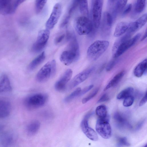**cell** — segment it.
<instances>
[{"label": "cell", "instance_id": "obj_3", "mask_svg": "<svg viewBox=\"0 0 147 147\" xmlns=\"http://www.w3.org/2000/svg\"><path fill=\"white\" fill-rule=\"evenodd\" d=\"M109 44L108 41L97 40L88 47L87 51L88 57L92 61H96L105 52Z\"/></svg>", "mask_w": 147, "mask_h": 147}, {"label": "cell", "instance_id": "obj_27", "mask_svg": "<svg viewBox=\"0 0 147 147\" xmlns=\"http://www.w3.org/2000/svg\"><path fill=\"white\" fill-rule=\"evenodd\" d=\"M128 0H119L117 2L114 11V15L116 16L121 12L126 5Z\"/></svg>", "mask_w": 147, "mask_h": 147}, {"label": "cell", "instance_id": "obj_42", "mask_svg": "<svg viewBox=\"0 0 147 147\" xmlns=\"http://www.w3.org/2000/svg\"><path fill=\"white\" fill-rule=\"evenodd\" d=\"M109 99V97L106 94H104L102 95L98 100L97 103H99L108 101Z\"/></svg>", "mask_w": 147, "mask_h": 147}, {"label": "cell", "instance_id": "obj_28", "mask_svg": "<svg viewBox=\"0 0 147 147\" xmlns=\"http://www.w3.org/2000/svg\"><path fill=\"white\" fill-rule=\"evenodd\" d=\"M96 115L100 118L105 117L107 115V109L106 106L103 105L97 107L95 110Z\"/></svg>", "mask_w": 147, "mask_h": 147}, {"label": "cell", "instance_id": "obj_11", "mask_svg": "<svg viewBox=\"0 0 147 147\" xmlns=\"http://www.w3.org/2000/svg\"><path fill=\"white\" fill-rule=\"evenodd\" d=\"M92 67L86 69L76 75L71 81L69 87L72 89L85 81L94 70Z\"/></svg>", "mask_w": 147, "mask_h": 147}, {"label": "cell", "instance_id": "obj_47", "mask_svg": "<svg viewBox=\"0 0 147 147\" xmlns=\"http://www.w3.org/2000/svg\"><path fill=\"white\" fill-rule=\"evenodd\" d=\"M109 2L111 3L114 2L116 0H109Z\"/></svg>", "mask_w": 147, "mask_h": 147}, {"label": "cell", "instance_id": "obj_32", "mask_svg": "<svg viewBox=\"0 0 147 147\" xmlns=\"http://www.w3.org/2000/svg\"><path fill=\"white\" fill-rule=\"evenodd\" d=\"M26 0H13L11 5V14L14 13L18 7Z\"/></svg>", "mask_w": 147, "mask_h": 147}, {"label": "cell", "instance_id": "obj_9", "mask_svg": "<svg viewBox=\"0 0 147 147\" xmlns=\"http://www.w3.org/2000/svg\"><path fill=\"white\" fill-rule=\"evenodd\" d=\"M50 35V32L48 29L40 30L38 33L36 41L32 46V51L35 53L42 51L46 46Z\"/></svg>", "mask_w": 147, "mask_h": 147}, {"label": "cell", "instance_id": "obj_24", "mask_svg": "<svg viewBox=\"0 0 147 147\" xmlns=\"http://www.w3.org/2000/svg\"><path fill=\"white\" fill-rule=\"evenodd\" d=\"M11 109V105L9 102L0 100V112L9 115Z\"/></svg>", "mask_w": 147, "mask_h": 147}, {"label": "cell", "instance_id": "obj_35", "mask_svg": "<svg viewBox=\"0 0 147 147\" xmlns=\"http://www.w3.org/2000/svg\"><path fill=\"white\" fill-rule=\"evenodd\" d=\"M134 100V97L131 95L127 96L124 98L123 104L125 107H129L131 106Z\"/></svg>", "mask_w": 147, "mask_h": 147}, {"label": "cell", "instance_id": "obj_6", "mask_svg": "<svg viewBox=\"0 0 147 147\" xmlns=\"http://www.w3.org/2000/svg\"><path fill=\"white\" fill-rule=\"evenodd\" d=\"M75 25L76 30L80 35L90 34L93 28L92 22L84 16L78 17L76 20Z\"/></svg>", "mask_w": 147, "mask_h": 147}, {"label": "cell", "instance_id": "obj_13", "mask_svg": "<svg viewBox=\"0 0 147 147\" xmlns=\"http://www.w3.org/2000/svg\"><path fill=\"white\" fill-rule=\"evenodd\" d=\"M90 114L86 115L82 121L80 125L82 130L89 139L93 141H97L98 137L96 133L89 125L88 119Z\"/></svg>", "mask_w": 147, "mask_h": 147}, {"label": "cell", "instance_id": "obj_8", "mask_svg": "<svg viewBox=\"0 0 147 147\" xmlns=\"http://www.w3.org/2000/svg\"><path fill=\"white\" fill-rule=\"evenodd\" d=\"M96 129L98 133L103 138L108 139L111 137L112 130L108 115L105 118H99L97 120Z\"/></svg>", "mask_w": 147, "mask_h": 147}, {"label": "cell", "instance_id": "obj_46", "mask_svg": "<svg viewBox=\"0 0 147 147\" xmlns=\"http://www.w3.org/2000/svg\"><path fill=\"white\" fill-rule=\"evenodd\" d=\"M147 37V30H146L145 32L143 35V37L141 39V41H142L145 39Z\"/></svg>", "mask_w": 147, "mask_h": 147}, {"label": "cell", "instance_id": "obj_17", "mask_svg": "<svg viewBox=\"0 0 147 147\" xmlns=\"http://www.w3.org/2000/svg\"><path fill=\"white\" fill-rule=\"evenodd\" d=\"M129 23L124 21L119 23L116 27L114 36L115 37H119L127 32L128 28Z\"/></svg>", "mask_w": 147, "mask_h": 147}, {"label": "cell", "instance_id": "obj_40", "mask_svg": "<svg viewBox=\"0 0 147 147\" xmlns=\"http://www.w3.org/2000/svg\"><path fill=\"white\" fill-rule=\"evenodd\" d=\"M117 60L115 59L111 61L108 64L106 68L107 71H111L117 63Z\"/></svg>", "mask_w": 147, "mask_h": 147}, {"label": "cell", "instance_id": "obj_31", "mask_svg": "<svg viewBox=\"0 0 147 147\" xmlns=\"http://www.w3.org/2000/svg\"><path fill=\"white\" fill-rule=\"evenodd\" d=\"M146 0H137L135 10L136 12L140 13L144 10L146 5Z\"/></svg>", "mask_w": 147, "mask_h": 147}, {"label": "cell", "instance_id": "obj_41", "mask_svg": "<svg viewBox=\"0 0 147 147\" xmlns=\"http://www.w3.org/2000/svg\"><path fill=\"white\" fill-rule=\"evenodd\" d=\"M93 86V85H91L81 90L79 96H81L88 92L92 88Z\"/></svg>", "mask_w": 147, "mask_h": 147}, {"label": "cell", "instance_id": "obj_19", "mask_svg": "<svg viewBox=\"0 0 147 147\" xmlns=\"http://www.w3.org/2000/svg\"><path fill=\"white\" fill-rule=\"evenodd\" d=\"M40 123L38 121H34L27 125L26 131L28 135L33 136L36 134L40 129Z\"/></svg>", "mask_w": 147, "mask_h": 147}, {"label": "cell", "instance_id": "obj_18", "mask_svg": "<svg viewBox=\"0 0 147 147\" xmlns=\"http://www.w3.org/2000/svg\"><path fill=\"white\" fill-rule=\"evenodd\" d=\"M147 59L139 63L136 67L134 71V74L137 77H141L147 71Z\"/></svg>", "mask_w": 147, "mask_h": 147}, {"label": "cell", "instance_id": "obj_5", "mask_svg": "<svg viewBox=\"0 0 147 147\" xmlns=\"http://www.w3.org/2000/svg\"><path fill=\"white\" fill-rule=\"evenodd\" d=\"M48 99L47 95L42 93L33 94L28 97L25 100L26 107L30 109H35L44 106Z\"/></svg>", "mask_w": 147, "mask_h": 147}, {"label": "cell", "instance_id": "obj_43", "mask_svg": "<svg viewBox=\"0 0 147 147\" xmlns=\"http://www.w3.org/2000/svg\"><path fill=\"white\" fill-rule=\"evenodd\" d=\"M147 92H146L143 98L140 100L139 104V106H142L144 105L147 102Z\"/></svg>", "mask_w": 147, "mask_h": 147}, {"label": "cell", "instance_id": "obj_34", "mask_svg": "<svg viewBox=\"0 0 147 147\" xmlns=\"http://www.w3.org/2000/svg\"><path fill=\"white\" fill-rule=\"evenodd\" d=\"M98 91V89L97 88L93 91L88 96L84 98L82 102L83 104H85L88 102L90 100L93 98L97 93Z\"/></svg>", "mask_w": 147, "mask_h": 147}, {"label": "cell", "instance_id": "obj_39", "mask_svg": "<svg viewBox=\"0 0 147 147\" xmlns=\"http://www.w3.org/2000/svg\"><path fill=\"white\" fill-rule=\"evenodd\" d=\"M132 7V5L131 4H129L126 5L123 10L122 15L124 16L128 14L131 11Z\"/></svg>", "mask_w": 147, "mask_h": 147}, {"label": "cell", "instance_id": "obj_26", "mask_svg": "<svg viewBox=\"0 0 147 147\" xmlns=\"http://www.w3.org/2000/svg\"><path fill=\"white\" fill-rule=\"evenodd\" d=\"M134 92V89L132 87H128L120 92L117 96V98L119 100L124 99L127 96L131 95Z\"/></svg>", "mask_w": 147, "mask_h": 147}, {"label": "cell", "instance_id": "obj_7", "mask_svg": "<svg viewBox=\"0 0 147 147\" xmlns=\"http://www.w3.org/2000/svg\"><path fill=\"white\" fill-rule=\"evenodd\" d=\"M92 0V14L93 28L92 34L99 27L101 22L103 0Z\"/></svg>", "mask_w": 147, "mask_h": 147}, {"label": "cell", "instance_id": "obj_12", "mask_svg": "<svg viewBox=\"0 0 147 147\" xmlns=\"http://www.w3.org/2000/svg\"><path fill=\"white\" fill-rule=\"evenodd\" d=\"M72 72L71 69H68L63 73L55 84V88L57 91L61 92L65 90L67 83L71 77Z\"/></svg>", "mask_w": 147, "mask_h": 147}, {"label": "cell", "instance_id": "obj_25", "mask_svg": "<svg viewBox=\"0 0 147 147\" xmlns=\"http://www.w3.org/2000/svg\"><path fill=\"white\" fill-rule=\"evenodd\" d=\"M114 119L120 125H127L129 127H131V125L126 121L125 118L119 113L115 112L113 115Z\"/></svg>", "mask_w": 147, "mask_h": 147}, {"label": "cell", "instance_id": "obj_37", "mask_svg": "<svg viewBox=\"0 0 147 147\" xmlns=\"http://www.w3.org/2000/svg\"><path fill=\"white\" fill-rule=\"evenodd\" d=\"M13 141L12 137L10 135H7L4 137L2 140L3 143L5 145H9Z\"/></svg>", "mask_w": 147, "mask_h": 147}, {"label": "cell", "instance_id": "obj_21", "mask_svg": "<svg viewBox=\"0 0 147 147\" xmlns=\"http://www.w3.org/2000/svg\"><path fill=\"white\" fill-rule=\"evenodd\" d=\"M125 73V71L123 70L116 74L110 81L105 88L104 90L106 91L110 88L116 85L123 78Z\"/></svg>", "mask_w": 147, "mask_h": 147}, {"label": "cell", "instance_id": "obj_33", "mask_svg": "<svg viewBox=\"0 0 147 147\" xmlns=\"http://www.w3.org/2000/svg\"><path fill=\"white\" fill-rule=\"evenodd\" d=\"M64 40L67 41L66 33V34L60 33L57 35L55 37L54 39V42L55 45H57L62 42Z\"/></svg>", "mask_w": 147, "mask_h": 147}, {"label": "cell", "instance_id": "obj_15", "mask_svg": "<svg viewBox=\"0 0 147 147\" xmlns=\"http://www.w3.org/2000/svg\"><path fill=\"white\" fill-rule=\"evenodd\" d=\"M113 18L108 12H105L103 15L102 22V30L103 32H110L113 23Z\"/></svg>", "mask_w": 147, "mask_h": 147}, {"label": "cell", "instance_id": "obj_2", "mask_svg": "<svg viewBox=\"0 0 147 147\" xmlns=\"http://www.w3.org/2000/svg\"><path fill=\"white\" fill-rule=\"evenodd\" d=\"M65 50L61 54L60 61L65 65H69L77 61L80 56L79 47L76 38L72 36Z\"/></svg>", "mask_w": 147, "mask_h": 147}, {"label": "cell", "instance_id": "obj_44", "mask_svg": "<svg viewBox=\"0 0 147 147\" xmlns=\"http://www.w3.org/2000/svg\"><path fill=\"white\" fill-rule=\"evenodd\" d=\"M70 16L68 15L64 20L61 24V27H63L68 22L70 18Z\"/></svg>", "mask_w": 147, "mask_h": 147}, {"label": "cell", "instance_id": "obj_36", "mask_svg": "<svg viewBox=\"0 0 147 147\" xmlns=\"http://www.w3.org/2000/svg\"><path fill=\"white\" fill-rule=\"evenodd\" d=\"M117 144L118 146H129L130 143L128 142L127 138L125 137L119 138L118 139Z\"/></svg>", "mask_w": 147, "mask_h": 147}, {"label": "cell", "instance_id": "obj_4", "mask_svg": "<svg viewBox=\"0 0 147 147\" xmlns=\"http://www.w3.org/2000/svg\"><path fill=\"white\" fill-rule=\"evenodd\" d=\"M56 69V63L55 60L48 62L37 73L36 77V80L40 83L47 81L55 75Z\"/></svg>", "mask_w": 147, "mask_h": 147}, {"label": "cell", "instance_id": "obj_20", "mask_svg": "<svg viewBox=\"0 0 147 147\" xmlns=\"http://www.w3.org/2000/svg\"><path fill=\"white\" fill-rule=\"evenodd\" d=\"M45 57V53L43 51L30 63L28 66V69L32 71L35 69L44 61Z\"/></svg>", "mask_w": 147, "mask_h": 147}, {"label": "cell", "instance_id": "obj_38", "mask_svg": "<svg viewBox=\"0 0 147 147\" xmlns=\"http://www.w3.org/2000/svg\"><path fill=\"white\" fill-rule=\"evenodd\" d=\"M78 6V4L77 0H74L69 11V15L71 16Z\"/></svg>", "mask_w": 147, "mask_h": 147}, {"label": "cell", "instance_id": "obj_10", "mask_svg": "<svg viewBox=\"0 0 147 147\" xmlns=\"http://www.w3.org/2000/svg\"><path fill=\"white\" fill-rule=\"evenodd\" d=\"M62 9L60 3H57L54 5L51 15L46 23L47 29L50 30L54 27L61 16Z\"/></svg>", "mask_w": 147, "mask_h": 147}, {"label": "cell", "instance_id": "obj_14", "mask_svg": "<svg viewBox=\"0 0 147 147\" xmlns=\"http://www.w3.org/2000/svg\"><path fill=\"white\" fill-rule=\"evenodd\" d=\"M147 15L145 14L135 21L129 23L127 33H131L141 28L146 23Z\"/></svg>", "mask_w": 147, "mask_h": 147}, {"label": "cell", "instance_id": "obj_45", "mask_svg": "<svg viewBox=\"0 0 147 147\" xmlns=\"http://www.w3.org/2000/svg\"><path fill=\"white\" fill-rule=\"evenodd\" d=\"M144 121H142L138 124L136 129V130H138L141 128L144 123Z\"/></svg>", "mask_w": 147, "mask_h": 147}, {"label": "cell", "instance_id": "obj_29", "mask_svg": "<svg viewBox=\"0 0 147 147\" xmlns=\"http://www.w3.org/2000/svg\"><path fill=\"white\" fill-rule=\"evenodd\" d=\"M81 89L80 88H78L73 91L64 99V101L66 102H68L73 100L77 96H79Z\"/></svg>", "mask_w": 147, "mask_h": 147}, {"label": "cell", "instance_id": "obj_16", "mask_svg": "<svg viewBox=\"0 0 147 147\" xmlns=\"http://www.w3.org/2000/svg\"><path fill=\"white\" fill-rule=\"evenodd\" d=\"M12 90L10 80L7 76L3 74L0 78V93L9 92Z\"/></svg>", "mask_w": 147, "mask_h": 147}, {"label": "cell", "instance_id": "obj_30", "mask_svg": "<svg viewBox=\"0 0 147 147\" xmlns=\"http://www.w3.org/2000/svg\"><path fill=\"white\" fill-rule=\"evenodd\" d=\"M47 0H36L35 9L36 13H39L42 10L46 4Z\"/></svg>", "mask_w": 147, "mask_h": 147}, {"label": "cell", "instance_id": "obj_23", "mask_svg": "<svg viewBox=\"0 0 147 147\" xmlns=\"http://www.w3.org/2000/svg\"><path fill=\"white\" fill-rule=\"evenodd\" d=\"M80 11L83 16L87 17L88 15L87 0H77Z\"/></svg>", "mask_w": 147, "mask_h": 147}, {"label": "cell", "instance_id": "obj_22", "mask_svg": "<svg viewBox=\"0 0 147 147\" xmlns=\"http://www.w3.org/2000/svg\"><path fill=\"white\" fill-rule=\"evenodd\" d=\"M13 0H0V13L3 15L10 14V6Z\"/></svg>", "mask_w": 147, "mask_h": 147}, {"label": "cell", "instance_id": "obj_1", "mask_svg": "<svg viewBox=\"0 0 147 147\" xmlns=\"http://www.w3.org/2000/svg\"><path fill=\"white\" fill-rule=\"evenodd\" d=\"M141 34L138 33L131 38V34L127 33L120 37L114 43L112 49L113 58H117L133 46L140 38Z\"/></svg>", "mask_w": 147, "mask_h": 147}]
</instances>
